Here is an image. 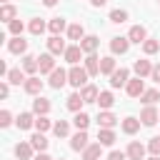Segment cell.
<instances>
[{
	"label": "cell",
	"mask_w": 160,
	"mask_h": 160,
	"mask_svg": "<svg viewBox=\"0 0 160 160\" xmlns=\"http://www.w3.org/2000/svg\"><path fill=\"white\" fill-rule=\"evenodd\" d=\"M52 132H55L58 138H68V132H70V125H68V120H58V122L52 125Z\"/></svg>",
	"instance_id": "obj_40"
},
{
	"label": "cell",
	"mask_w": 160,
	"mask_h": 160,
	"mask_svg": "<svg viewBox=\"0 0 160 160\" xmlns=\"http://www.w3.org/2000/svg\"><path fill=\"white\" fill-rule=\"evenodd\" d=\"M68 38L75 40V42H80V40L85 38V28H82V22H72V25L68 28Z\"/></svg>",
	"instance_id": "obj_27"
},
{
	"label": "cell",
	"mask_w": 160,
	"mask_h": 160,
	"mask_svg": "<svg viewBox=\"0 0 160 160\" xmlns=\"http://www.w3.org/2000/svg\"><path fill=\"white\" fill-rule=\"evenodd\" d=\"M30 145H32L38 152H45V148H48V138H45V132H35V135L30 138Z\"/></svg>",
	"instance_id": "obj_33"
},
{
	"label": "cell",
	"mask_w": 160,
	"mask_h": 160,
	"mask_svg": "<svg viewBox=\"0 0 160 160\" xmlns=\"http://www.w3.org/2000/svg\"><path fill=\"white\" fill-rule=\"evenodd\" d=\"M12 122V115H10V110H0V125L2 128H8Z\"/></svg>",
	"instance_id": "obj_44"
},
{
	"label": "cell",
	"mask_w": 160,
	"mask_h": 160,
	"mask_svg": "<svg viewBox=\"0 0 160 160\" xmlns=\"http://www.w3.org/2000/svg\"><path fill=\"white\" fill-rule=\"evenodd\" d=\"M128 20V10H120V8H115V10H110V22H125Z\"/></svg>",
	"instance_id": "obj_42"
},
{
	"label": "cell",
	"mask_w": 160,
	"mask_h": 160,
	"mask_svg": "<svg viewBox=\"0 0 160 160\" xmlns=\"http://www.w3.org/2000/svg\"><path fill=\"white\" fill-rule=\"evenodd\" d=\"M140 125H142V122H140V118H125L120 128H122V132H125V135H135V132L140 130Z\"/></svg>",
	"instance_id": "obj_22"
},
{
	"label": "cell",
	"mask_w": 160,
	"mask_h": 160,
	"mask_svg": "<svg viewBox=\"0 0 160 160\" xmlns=\"http://www.w3.org/2000/svg\"><path fill=\"white\" fill-rule=\"evenodd\" d=\"M115 70H118V65H115V58L112 55L100 58V75H112Z\"/></svg>",
	"instance_id": "obj_18"
},
{
	"label": "cell",
	"mask_w": 160,
	"mask_h": 160,
	"mask_svg": "<svg viewBox=\"0 0 160 160\" xmlns=\"http://www.w3.org/2000/svg\"><path fill=\"white\" fill-rule=\"evenodd\" d=\"M32 112H35V115H48V112H50V100L38 95V98L32 100Z\"/></svg>",
	"instance_id": "obj_19"
},
{
	"label": "cell",
	"mask_w": 160,
	"mask_h": 160,
	"mask_svg": "<svg viewBox=\"0 0 160 160\" xmlns=\"http://www.w3.org/2000/svg\"><path fill=\"white\" fill-rule=\"evenodd\" d=\"M70 65H78L80 60H82V48L75 42V45H68V50H65V55H62Z\"/></svg>",
	"instance_id": "obj_15"
},
{
	"label": "cell",
	"mask_w": 160,
	"mask_h": 160,
	"mask_svg": "<svg viewBox=\"0 0 160 160\" xmlns=\"http://www.w3.org/2000/svg\"><path fill=\"white\" fill-rule=\"evenodd\" d=\"M10 95V82H0V98H8Z\"/></svg>",
	"instance_id": "obj_46"
},
{
	"label": "cell",
	"mask_w": 160,
	"mask_h": 160,
	"mask_svg": "<svg viewBox=\"0 0 160 160\" xmlns=\"http://www.w3.org/2000/svg\"><path fill=\"white\" fill-rule=\"evenodd\" d=\"M160 50V40H155V38H148L145 42H142V52L145 55H155Z\"/></svg>",
	"instance_id": "obj_37"
},
{
	"label": "cell",
	"mask_w": 160,
	"mask_h": 160,
	"mask_svg": "<svg viewBox=\"0 0 160 160\" xmlns=\"http://www.w3.org/2000/svg\"><path fill=\"white\" fill-rule=\"evenodd\" d=\"M105 2H108V0H90V5H92V8H102Z\"/></svg>",
	"instance_id": "obj_48"
},
{
	"label": "cell",
	"mask_w": 160,
	"mask_h": 160,
	"mask_svg": "<svg viewBox=\"0 0 160 160\" xmlns=\"http://www.w3.org/2000/svg\"><path fill=\"white\" fill-rule=\"evenodd\" d=\"M128 48H130V40H128V38H120V35H118V38L110 40V52H112V55H125Z\"/></svg>",
	"instance_id": "obj_11"
},
{
	"label": "cell",
	"mask_w": 160,
	"mask_h": 160,
	"mask_svg": "<svg viewBox=\"0 0 160 160\" xmlns=\"http://www.w3.org/2000/svg\"><path fill=\"white\" fill-rule=\"evenodd\" d=\"M88 70L85 68H80V65H72L70 70H68V82L72 85V88H78V90H82L85 85H88Z\"/></svg>",
	"instance_id": "obj_1"
},
{
	"label": "cell",
	"mask_w": 160,
	"mask_h": 160,
	"mask_svg": "<svg viewBox=\"0 0 160 160\" xmlns=\"http://www.w3.org/2000/svg\"><path fill=\"white\" fill-rule=\"evenodd\" d=\"M48 82H50V88H52V90H60V88L68 82V70L55 68V70L50 72V80H48Z\"/></svg>",
	"instance_id": "obj_4"
},
{
	"label": "cell",
	"mask_w": 160,
	"mask_h": 160,
	"mask_svg": "<svg viewBox=\"0 0 160 160\" xmlns=\"http://www.w3.org/2000/svg\"><path fill=\"white\" fill-rule=\"evenodd\" d=\"M65 50H68L65 40H62L60 35H50V40H48V52H52V55H65Z\"/></svg>",
	"instance_id": "obj_5"
},
{
	"label": "cell",
	"mask_w": 160,
	"mask_h": 160,
	"mask_svg": "<svg viewBox=\"0 0 160 160\" xmlns=\"http://www.w3.org/2000/svg\"><path fill=\"white\" fill-rule=\"evenodd\" d=\"M15 125H18L20 130H30V128H35V118H32V112H20V115L15 118Z\"/></svg>",
	"instance_id": "obj_21"
},
{
	"label": "cell",
	"mask_w": 160,
	"mask_h": 160,
	"mask_svg": "<svg viewBox=\"0 0 160 160\" xmlns=\"http://www.w3.org/2000/svg\"><path fill=\"white\" fill-rule=\"evenodd\" d=\"M98 142H100L102 148H110V145L115 142V132H112L110 128H100V130H98Z\"/></svg>",
	"instance_id": "obj_23"
},
{
	"label": "cell",
	"mask_w": 160,
	"mask_h": 160,
	"mask_svg": "<svg viewBox=\"0 0 160 160\" xmlns=\"http://www.w3.org/2000/svg\"><path fill=\"white\" fill-rule=\"evenodd\" d=\"M45 28H48V25H45L40 18H32V20H30V25H28V30H30L32 35H42V32H45Z\"/></svg>",
	"instance_id": "obj_39"
},
{
	"label": "cell",
	"mask_w": 160,
	"mask_h": 160,
	"mask_svg": "<svg viewBox=\"0 0 160 160\" xmlns=\"http://www.w3.org/2000/svg\"><path fill=\"white\" fill-rule=\"evenodd\" d=\"M128 40H130V42H135V45H142V42L148 40L145 28H142V25H132V28L128 30Z\"/></svg>",
	"instance_id": "obj_10"
},
{
	"label": "cell",
	"mask_w": 160,
	"mask_h": 160,
	"mask_svg": "<svg viewBox=\"0 0 160 160\" xmlns=\"http://www.w3.org/2000/svg\"><path fill=\"white\" fill-rule=\"evenodd\" d=\"M115 122H118V118H115L110 110H100V115H98V125H100V128H110V130H112Z\"/></svg>",
	"instance_id": "obj_20"
},
{
	"label": "cell",
	"mask_w": 160,
	"mask_h": 160,
	"mask_svg": "<svg viewBox=\"0 0 160 160\" xmlns=\"http://www.w3.org/2000/svg\"><path fill=\"white\" fill-rule=\"evenodd\" d=\"M80 95H82V100H85V102H98V98H100V90H98L95 85H85V88L80 90Z\"/></svg>",
	"instance_id": "obj_29"
},
{
	"label": "cell",
	"mask_w": 160,
	"mask_h": 160,
	"mask_svg": "<svg viewBox=\"0 0 160 160\" xmlns=\"http://www.w3.org/2000/svg\"><path fill=\"white\" fill-rule=\"evenodd\" d=\"M148 160H160V158H158V155H150V158H148Z\"/></svg>",
	"instance_id": "obj_51"
},
{
	"label": "cell",
	"mask_w": 160,
	"mask_h": 160,
	"mask_svg": "<svg viewBox=\"0 0 160 160\" xmlns=\"http://www.w3.org/2000/svg\"><path fill=\"white\" fill-rule=\"evenodd\" d=\"M132 70H135V75L138 78H148V75H152V65H150V60H135V65H132Z\"/></svg>",
	"instance_id": "obj_17"
},
{
	"label": "cell",
	"mask_w": 160,
	"mask_h": 160,
	"mask_svg": "<svg viewBox=\"0 0 160 160\" xmlns=\"http://www.w3.org/2000/svg\"><path fill=\"white\" fill-rule=\"evenodd\" d=\"M32 150H35V148H32L30 142H18V145H15V155H18L20 160H30V158H32Z\"/></svg>",
	"instance_id": "obj_31"
},
{
	"label": "cell",
	"mask_w": 160,
	"mask_h": 160,
	"mask_svg": "<svg viewBox=\"0 0 160 160\" xmlns=\"http://www.w3.org/2000/svg\"><path fill=\"white\" fill-rule=\"evenodd\" d=\"M125 90H128L130 98H140V95L145 92V80H142V78H132V80H128Z\"/></svg>",
	"instance_id": "obj_7"
},
{
	"label": "cell",
	"mask_w": 160,
	"mask_h": 160,
	"mask_svg": "<svg viewBox=\"0 0 160 160\" xmlns=\"http://www.w3.org/2000/svg\"><path fill=\"white\" fill-rule=\"evenodd\" d=\"M100 152H102V145L100 142H90L82 150V160H100Z\"/></svg>",
	"instance_id": "obj_24"
},
{
	"label": "cell",
	"mask_w": 160,
	"mask_h": 160,
	"mask_svg": "<svg viewBox=\"0 0 160 160\" xmlns=\"http://www.w3.org/2000/svg\"><path fill=\"white\" fill-rule=\"evenodd\" d=\"M25 70H20V68H12L10 72H8V82L10 85H25Z\"/></svg>",
	"instance_id": "obj_28"
},
{
	"label": "cell",
	"mask_w": 160,
	"mask_h": 160,
	"mask_svg": "<svg viewBox=\"0 0 160 160\" xmlns=\"http://www.w3.org/2000/svg\"><path fill=\"white\" fill-rule=\"evenodd\" d=\"M150 78H152L155 82H160V62H158V65H152V75H150Z\"/></svg>",
	"instance_id": "obj_47"
},
{
	"label": "cell",
	"mask_w": 160,
	"mask_h": 160,
	"mask_svg": "<svg viewBox=\"0 0 160 160\" xmlns=\"http://www.w3.org/2000/svg\"><path fill=\"white\" fill-rule=\"evenodd\" d=\"M22 70H25L28 75H35V72L40 70V68H38V58H35V55H25V58H22Z\"/></svg>",
	"instance_id": "obj_32"
},
{
	"label": "cell",
	"mask_w": 160,
	"mask_h": 160,
	"mask_svg": "<svg viewBox=\"0 0 160 160\" xmlns=\"http://www.w3.org/2000/svg\"><path fill=\"white\" fill-rule=\"evenodd\" d=\"M158 100H160V90H155V88H152V90H145V92L140 95V102H142V105H155Z\"/></svg>",
	"instance_id": "obj_35"
},
{
	"label": "cell",
	"mask_w": 160,
	"mask_h": 160,
	"mask_svg": "<svg viewBox=\"0 0 160 160\" xmlns=\"http://www.w3.org/2000/svg\"><path fill=\"white\" fill-rule=\"evenodd\" d=\"M68 28H70V25L65 22V18H52V20L48 22V30H50L52 35H60V32H62V30H68Z\"/></svg>",
	"instance_id": "obj_26"
},
{
	"label": "cell",
	"mask_w": 160,
	"mask_h": 160,
	"mask_svg": "<svg viewBox=\"0 0 160 160\" xmlns=\"http://www.w3.org/2000/svg\"><path fill=\"white\" fill-rule=\"evenodd\" d=\"M148 150H150L152 155H158V158H160V138H150V142H148Z\"/></svg>",
	"instance_id": "obj_43"
},
{
	"label": "cell",
	"mask_w": 160,
	"mask_h": 160,
	"mask_svg": "<svg viewBox=\"0 0 160 160\" xmlns=\"http://www.w3.org/2000/svg\"><path fill=\"white\" fill-rule=\"evenodd\" d=\"M52 125H55V122H50L48 115H38V118H35V130H38V132H48Z\"/></svg>",
	"instance_id": "obj_38"
},
{
	"label": "cell",
	"mask_w": 160,
	"mask_h": 160,
	"mask_svg": "<svg viewBox=\"0 0 160 160\" xmlns=\"http://www.w3.org/2000/svg\"><path fill=\"white\" fill-rule=\"evenodd\" d=\"M60 160H65V158H60Z\"/></svg>",
	"instance_id": "obj_53"
},
{
	"label": "cell",
	"mask_w": 160,
	"mask_h": 160,
	"mask_svg": "<svg viewBox=\"0 0 160 160\" xmlns=\"http://www.w3.org/2000/svg\"><path fill=\"white\" fill-rule=\"evenodd\" d=\"M108 160H128V152H120V150H112L108 155Z\"/></svg>",
	"instance_id": "obj_45"
},
{
	"label": "cell",
	"mask_w": 160,
	"mask_h": 160,
	"mask_svg": "<svg viewBox=\"0 0 160 160\" xmlns=\"http://www.w3.org/2000/svg\"><path fill=\"white\" fill-rule=\"evenodd\" d=\"M158 118H160V110H158L155 105H145L142 112H140V122L148 125V128H152V125L158 122Z\"/></svg>",
	"instance_id": "obj_2"
},
{
	"label": "cell",
	"mask_w": 160,
	"mask_h": 160,
	"mask_svg": "<svg viewBox=\"0 0 160 160\" xmlns=\"http://www.w3.org/2000/svg\"><path fill=\"white\" fill-rule=\"evenodd\" d=\"M15 15H18L15 5H10V2H8V5H2V8H0V20H2V22H12V20H15Z\"/></svg>",
	"instance_id": "obj_34"
},
{
	"label": "cell",
	"mask_w": 160,
	"mask_h": 160,
	"mask_svg": "<svg viewBox=\"0 0 160 160\" xmlns=\"http://www.w3.org/2000/svg\"><path fill=\"white\" fill-rule=\"evenodd\" d=\"M8 30H10V35H12V38H20V35H22V30H25V25H22V20H18V18H15L12 22H8Z\"/></svg>",
	"instance_id": "obj_41"
},
{
	"label": "cell",
	"mask_w": 160,
	"mask_h": 160,
	"mask_svg": "<svg viewBox=\"0 0 160 160\" xmlns=\"http://www.w3.org/2000/svg\"><path fill=\"white\" fill-rule=\"evenodd\" d=\"M38 68H40V75H50L55 70V55L52 52H42L38 58Z\"/></svg>",
	"instance_id": "obj_3"
},
{
	"label": "cell",
	"mask_w": 160,
	"mask_h": 160,
	"mask_svg": "<svg viewBox=\"0 0 160 160\" xmlns=\"http://www.w3.org/2000/svg\"><path fill=\"white\" fill-rule=\"evenodd\" d=\"M78 45L82 48V52H85V55H92V52L100 48V38H98V35H85Z\"/></svg>",
	"instance_id": "obj_6"
},
{
	"label": "cell",
	"mask_w": 160,
	"mask_h": 160,
	"mask_svg": "<svg viewBox=\"0 0 160 160\" xmlns=\"http://www.w3.org/2000/svg\"><path fill=\"white\" fill-rule=\"evenodd\" d=\"M65 105H68V110H70V112H80V108L85 105V100H82V95H80V92H72V95L68 98V102H65Z\"/></svg>",
	"instance_id": "obj_30"
},
{
	"label": "cell",
	"mask_w": 160,
	"mask_h": 160,
	"mask_svg": "<svg viewBox=\"0 0 160 160\" xmlns=\"http://www.w3.org/2000/svg\"><path fill=\"white\" fill-rule=\"evenodd\" d=\"M8 50L12 55H25L28 52V40H22V35L20 38H12V40H8Z\"/></svg>",
	"instance_id": "obj_14"
},
{
	"label": "cell",
	"mask_w": 160,
	"mask_h": 160,
	"mask_svg": "<svg viewBox=\"0 0 160 160\" xmlns=\"http://www.w3.org/2000/svg\"><path fill=\"white\" fill-rule=\"evenodd\" d=\"M22 88H25V92H28V95H35V98H38V95L42 92V80H40L38 75H30V78L25 80V85H22Z\"/></svg>",
	"instance_id": "obj_13"
},
{
	"label": "cell",
	"mask_w": 160,
	"mask_h": 160,
	"mask_svg": "<svg viewBox=\"0 0 160 160\" xmlns=\"http://www.w3.org/2000/svg\"><path fill=\"white\" fill-rule=\"evenodd\" d=\"M90 138H88V130H78L75 135H72V140H70V148L75 150V152H80V150H85L90 142H88Z\"/></svg>",
	"instance_id": "obj_8"
},
{
	"label": "cell",
	"mask_w": 160,
	"mask_h": 160,
	"mask_svg": "<svg viewBox=\"0 0 160 160\" xmlns=\"http://www.w3.org/2000/svg\"><path fill=\"white\" fill-rule=\"evenodd\" d=\"M145 150H148V148H145L142 142L132 140V142L128 145V150H125V152H128V160H145Z\"/></svg>",
	"instance_id": "obj_9"
},
{
	"label": "cell",
	"mask_w": 160,
	"mask_h": 160,
	"mask_svg": "<svg viewBox=\"0 0 160 160\" xmlns=\"http://www.w3.org/2000/svg\"><path fill=\"white\" fill-rule=\"evenodd\" d=\"M2 5H8V0H2Z\"/></svg>",
	"instance_id": "obj_52"
},
{
	"label": "cell",
	"mask_w": 160,
	"mask_h": 160,
	"mask_svg": "<svg viewBox=\"0 0 160 160\" xmlns=\"http://www.w3.org/2000/svg\"><path fill=\"white\" fill-rule=\"evenodd\" d=\"M58 2H60V0H42V5H45V8H55Z\"/></svg>",
	"instance_id": "obj_49"
},
{
	"label": "cell",
	"mask_w": 160,
	"mask_h": 160,
	"mask_svg": "<svg viewBox=\"0 0 160 160\" xmlns=\"http://www.w3.org/2000/svg\"><path fill=\"white\" fill-rule=\"evenodd\" d=\"M85 70H88V75L90 78H95V75H100V58L92 52V55H85V65H82Z\"/></svg>",
	"instance_id": "obj_16"
},
{
	"label": "cell",
	"mask_w": 160,
	"mask_h": 160,
	"mask_svg": "<svg viewBox=\"0 0 160 160\" xmlns=\"http://www.w3.org/2000/svg\"><path fill=\"white\" fill-rule=\"evenodd\" d=\"M98 105H100V110H110V108L115 105V95H112L110 90H100V98H98Z\"/></svg>",
	"instance_id": "obj_25"
},
{
	"label": "cell",
	"mask_w": 160,
	"mask_h": 160,
	"mask_svg": "<svg viewBox=\"0 0 160 160\" xmlns=\"http://www.w3.org/2000/svg\"><path fill=\"white\" fill-rule=\"evenodd\" d=\"M35 160H52V158H50V155H48V152H40V155H38V158H35Z\"/></svg>",
	"instance_id": "obj_50"
},
{
	"label": "cell",
	"mask_w": 160,
	"mask_h": 160,
	"mask_svg": "<svg viewBox=\"0 0 160 160\" xmlns=\"http://www.w3.org/2000/svg\"><path fill=\"white\" fill-rule=\"evenodd\" d=\"M72 125H75L78 130H88V125H90V115H88V112H75Z\"/></svg>",
	"instance_id": "obj_36"
},
{
	"label": "cell",
	"mask_w": 160,
	"mask_h": 160,
	"mask_svg": "<svg viewBox=\"0 0 160 160\" xmlns=\"http://www.w3.org/2000/svg\"><path fill=\"white\" fill-rule=\"evenodd\" d=\"M128 80H130V72L125 68H118L110 75V88H122V85H128Z\"/></svg>",
	"instance_id": "obj_12"
}]
</instances>
